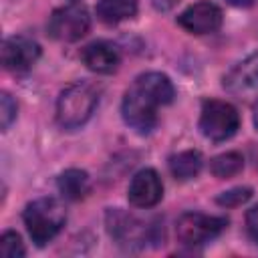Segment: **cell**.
<instances>
[{"instance_id":"1","label":"cell","mask_w":258,"mask_h":258,"mask_svg":"<svg viewBox=\"0 0 258 258\" xmlns=\"http://www.w3.org/2000/svg\"><path fill=\"white\" fill-rule=\"evenodd\" d=\"M97 105V89L87 81H75L67 85L56 99V121L62 129H79L93 117Z\"/></svg>"},{"instance_id":"2","label":"cell","mask_w":258,"mask_h":258,"mask_svg":"<svg viewBox=\"0 0 258 258\" xmlns=\"http://www.w3.org/2000/svg\"><path fill=\"white\" fill-rule=\"evenodd\" d=\"M22 220L32 242L36 246H44L62 230L67 212L56 198H38L24 208Z\"/></svg>"},{"instance_id":"3","label":"cell","mask_w":258,"mask_h":258,"mask_svg":"<svg viewBox=\"0 0 258 258\" xmlns=\"http://www.w3.org/2000/svg\"><path fill=\"white\" fill-rule=\"evenodd\" d=\"M240 129L238 109L222 99H208L200 111V131L210 141H226Z\"/></svg>"},{"instance_id":"4","label":"cell","mask_w":258,"mask_h":258,"mask_svg":"<svg viewBox=\"0 0 258 258\" xmlns=\"http://www.w3.org/2000/svg\"><path fill=\"white\" fill-rule=\"evenodd\" d=\"M91 28V16L87 8L79 2H69L60 8H56L48 16V36L60 42H75L83 38Z\"/></svg>"},{"instance_id":"5","label":"cell","mask_w":258,"mask_h":258,"mask_svg":"<svg viewBox=\"0 0 258 258\" xmlns=\"http://www.w3.org/2000/svg\"><path fill=\"white\" fill-rule=\"evenodd\" d=\"M105 222H107V230L111 238L127 250L141 248L145 246V242L153 240V228L141 222L139 218H135L133 214H127L125 210L111 208L105 216Z\"/></svg>"},{"instance_id":"6","label":"cell","mask_w":258,"mask_h":258,"mask_svg":"<svg viewBox=\"0 0 258 258\" xmlns=\"http://www.w3.org/2000/svg\"><path fill=\"white\" fill-rule=\"evenodd\" d=\"M228 226L224 216H210L202 212H185L175 224V234L185 246H202L220 236Z\"/></svg>"},{"instance_id":"7","label":"cell","mask_w":258,"mask_h":258,"mask_svg":"<svg viewBox=\"0 0 258 258\" xmlns=\"http://www.w3.org/2000/svg\"><path fill=\"white\" fill-rule=\"evenodd\" d=\"M157 107L149 97H145L137 87H129L121 101L123 121L137 133L147 135L157 125Z\"/></svg>"},{"instance_id":"8","label":"cell","mask_w":258,"mask_h":258,"mask_svg":"<svg viewBox=\"0 0 258 258\" xmlns=\"http://www.w3.org/2000/svg\"><path fill=\"white\" fill-rule=\"evenodd\" d=\"M224 89L242 101H258V50L234 64L224 77Z\"/></svg>"},{"instance_id":"9","label":"cell","mask_w":258,"mask_h":258,"mask_svg":"<svg viewBox=\"0 0 258 258\" xmlns=\"http://www.w3.org/2000/svg\"><path fill=\"white\" fill-rule=\"evenodd\" d=\"M177 24L189 34H212L222 26V10L210 0H200L177 16Z\"/></svg>"},{"instance_id":"10","label":"cell","mask_w":258,"mask_h":258,"mask_svg":"<svg viewBox=\"0 0 258 258\" xmlns=\"http://www.w3.org/2000/svg\"><path fill=\"white\" fill-rule=\"evenodd\" d=\"M127 198H129L131 206L141 208V210L157 206L163 198V181H161L159 173L151 167L139 169L129 181Z\"/></svg>"},{"instance_id":"11","label":"cell","mask_w":258,"mask_h":258,"mask_svg":"<svg viewBox=\"0 0 258 258\" xmlns=\"http://www.w3.org/2000/svg\"><path fill=\"white\" fill-rule=\"evenodd\" d=\"M40 56V46L28 36H8L2 44V64L12 73L30 71Z\"/></svg>"},{"instance_id":"12","label":"cell","mask_w":258,"mask_h":258,"mask_svg":"<svg viewBox=\"0 0 258 258\" xmlns=\"http://www.w3.org/2000/svg\"><path fill=\"white\" fill-rule=\"evenodd\" d=\"M81 56H83L85 67L99 75H111L113 71H117L121 62L119 48L109 40H95L87 44Z\"/></svg>"},{"instance_id":"13","label":"cell","mask_w":258,"mask_h":258,"mask_svg":"<svg viewBox=\"0 0 258 258\" xmlns=\"http://www.w3.org/2000/svg\"><path fill=\"white\" fill-rule=\"evenodd\" d=\"M133 87H137L145 97H149L155 105H169L175 97V87L171 83V79L159 71H149V73H141L135 81Z\"/></svg>"},{"instance_id":"14","label":"cell","mask_w":258,"mask_h":258,"mask_svg":"<svg viewBox=\"0 0 258 258\" xmlns=\"http://www.w3.org/2000/svg\"><path fill=\"white\" fill-rule=\"evenodd\" d=\"M56 187L64 200L79 202V200H85L87 194L91 191V177L85 169L71 167V169H64L56 177Z\"/></svg>"},{"instance_id":"15","label":"cell","mask_w":258,"mask_h":258,"mask_svg":"<svg viewBox=\"0 0 258 258\" xmlns=\"http://www.w3.org/2000/svg\"><path fill=\"white\" fill-rule=\"evenodd\" d=\"M97 18L105 24H119L137 14V0H97Z\"/></svg>"},{"instance_id":"16","label":"cell","mask_w":258,"mask_h":258,"mask_svg":"<svg viewBox=\"0 0 258 258\" xmlns=\"http://www.w3.org/2000/svg\"><path fill=\"white\" fill-rule=\"evenodd\" d=\"M202 165H204L202 153L196 149H185V151H179L169 157V171L175 179H181V181L196 177L200 173Z\"/></svg>"},{"instance_id":"17","label":"cell","mask_w":258,"mask_h":258,"mask_svg":"<svg viewBox=\"0 0 258 258\" xmlns=\"http://www.w3.org/2000/svg\"><path fill=\"white\" fill-rule=\"evenodd\" d=\"M242 169H244V157H242V153H238V151L220 153V155H216V157L210 161V171H212V175H216L218 179L234 177V175H238Z\"/></svg>"},{"instance_id":"18","label":"cell","mask_w":258,"mask_h":258,"mask_svg":"<svg viewBox=\"0 0 258 258\" xmlns=\"http://www.w3.org/2000/svg\"><path fill=\"white\" fill-rule=\"evenodd\" d=\"M252 198V187H232L228 191H222L216 198V204L222 208H238L242 204H246Z\"/></svg>"},{"instance_id":"19","label":"cell","mask_w":258,"mask_h":258,"mask_svg":"<svg viewBox=\"0 0 258 258\" xmlns=\"http://www.w3.org/2000/svg\"><path fill=\"white\" fill-rule=\"evenodd\" d=\"M0 254L4 258H22L26 254L22 238L16 232H4L0 238Z\"/></svg>"},{"instance_id":"20","label":"cell","mask_w":258,"mask_h":258,"mask_svg":"<svg viewBox=\"0 0 258 258\" xmlns=\"http://www.w3.org/2000/svg\"><path fill=\"white\" fill-rule=\"evenodd\" d=\"M16 113H18V105H16V101L12 99L10 93L4 91V93L0 95V127H2L4 131L14 123Z\"/></svg>"},{"instance_id":"21","label":"cell","mask_w":258,"mask_h":258,"mask_svg":"<svg viewBox=\"0 0 258 258\" xmlns=\"http://www.w3.org/2000/svg\"><path fill=\"white\" fill-rule=\"evenodd\" d=\"M246 232H248L250 240L258 246V204L246 212Z\"/></svg>"},{"instance_id":"22","label":"cell","mask_w":258,"mask_h":258,"mask_svg":"<svg viewBox=\"0 0 258 258\" xmlns=\"http://www.w3.org/2000/svg\"><path fill=\"white\" fill-rule=\"evenodd\" d=\"M153 2V6L157 8V10H161V12H167V10H171V8H175L181 0H151Z\"/></svg>"},{"instance_id":"23","label":"cell","mask_w":258,"mask_h":258,"mask_svg":"<svg viewBox=\"0 0 258 258\" xmlns=\"http://www.w3.org/2000/svg\"><path fill=\"white\" fill-rule=\"evenodd\" d=\"M228 4H232V6H236V8H246V6H252L256 0H226Z\"/></svg>"},{"instance_id":"24","label":"cell","mask_w":258,"mask_h":258,"mask_svg":"<svg viewBox=\"0 0 258 258\" xmlns=\"http://www.w3.org/2000/svg\"><path fill=\"white\" fill-rule=\"evenodd\" d=\"M254 127L258 131V101H256V107H254Z\"/></svg>"},{"instance_id":"25","label":"cell","mask_w":258,"mask_h":258,"mask_svg":"<svg viewBox=\"0 0 258 258\" xmlns=\"http://www.w3.org/2000/svg\"><path fill=\"white\" fill-rule=\"evenodd\" d=\"M71 2H77V0H71Z\"/></svg>"}]
</instances>
